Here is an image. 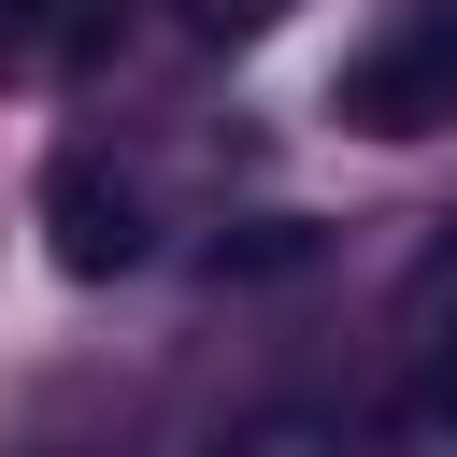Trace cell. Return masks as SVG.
<instances>
[{"label":"cell","mask_w":457,"mask_h":457,"mask_svg":"<svg viewBox=\"0 0 457 457\" xmlns=\"http://www.w3.org/2000/svg\"><path fill=\"white\" fill-rule=\"evenodd\" d=\"M343 114L371 129V143H414V129H443L457 114V0H414L357 71H343Z\"/></svg>","instance_id":"cell-1"},{"label":"cell","mask_w":457,"mask_h":457,"mask_svg":"<svg viewBox=\"0 0 457 457\" xmlns=\"http://www.w3.org/2000/svg\"><path fill=\"white\" fill-rule=\"evenodd\" d=\"M186 14H200V43H257V29L286 14V0H186Z\"/></svg>","instance_id":"cell-4"},{"label":"cell","mask_w":457,"mask_h":457,"mask_svg":"<svg viewBox=\"0 0 457 457\" xmlns=\"http://www.w3.org/2000/svg\"><path fill=\"white\" fill-rule=\"evenodd\" d=\"M43 228H57V271H129L143 257V200H129V171H100V157H57L43 171Z\"/></svg>","instance_id":"cell-2"},{"label":"cell","mask_w":457,"mask_h":457,"mask_svg":"<svg viewBox=\"0 0 457 457\" xmlns=\"http://www.w3.org/2000/svg\"><path fill=\"white\" fill-rule=\"evenodd\" d=\"M400 343H414L428 400L457 414V214H443V228H428V257L400 271Z\"/></svg>","instance_id":"cell-3"},{"label":"cell","mask_w":457,"mask_h":457,"mask_svg":"<svg viewBox=\"0 0 457 457\" xmlns=\"http://www.w3.org/2000/svg\"><path fill=\"white\" fill-rule=\"evenodd\" d=\"M43 43H57V14L43 0H0V57H43Z\"/></svg>","instance_id":"cell-5"}]
</instances>
